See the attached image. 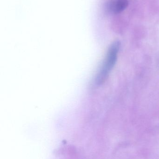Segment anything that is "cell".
<instances>
[{
  "label": "cell",
  "mask_w": 159,
  "mask_h": 159,
  "mask_svg": "<svg viewBox=\"0 0 159 159\" xmlns=\"http://www.w3.org/2000/svg\"><path fill=\"white\" fill-rule=\"evenodd\" d=\"M128 0H110L106 5L107 11L114 15L123 12L129 5Z\"/></svg>",
  "instance_id": "2"
},
{
  "label": "cell",
  "mask_w": 159,
  "mask_h": 159,
  "mask_svg": "<svg viewBox=\"0 0 159 159\" xmlns=\"http://www.w3.org/2000/svg\"><path fill=\"white\" fill-rule=\"evenodd\" d=\"M120 47V43L118 41L114 42L110 46L103 63L96 76V84L101 85L107 79L116 62Z\"/></svg>",
  "instance_id": "1"
}]
</instances>
